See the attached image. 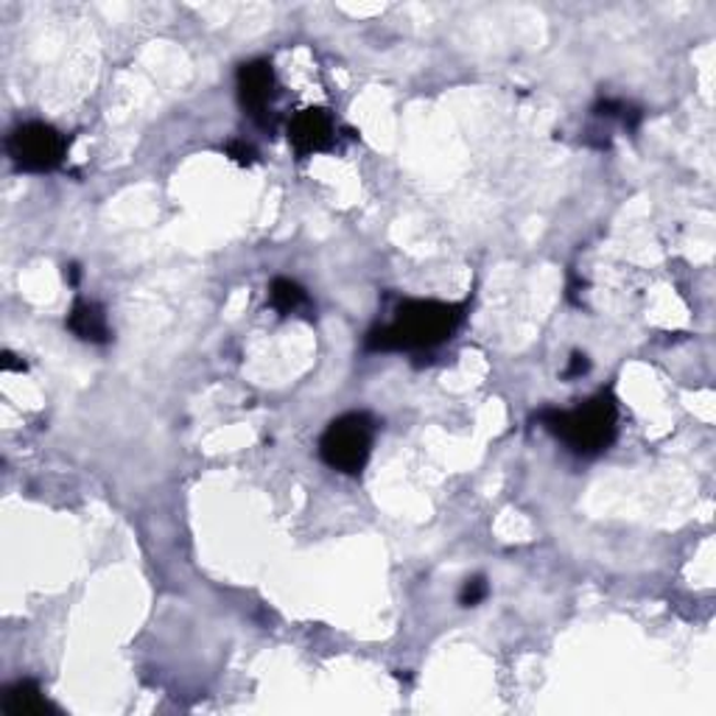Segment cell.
Listing matches in <instances>:
<instances>
[{"label": "cell", "mask_w": 716, "mask_h": 716, "mask_svg": "<svg viewBox=\"0 0 716 716\" xmlns=\"http://www.w3.org/2000/svg\"><path fill=\"white\" fill-rule=\"evenodd\" d=\"M465 320V305L443 300H403L387 325L372 327L365 347L370 353L432 350L457 334Z\"/></svg>", "instance_id": "cell-1"}, {"label": "cell", "mask_w": 716, "mask_h": 716, "mask_svg": "<svg viewBox=\"0 0 716 716\" xmlns=\"http://www.w3.org/2000/svg\"><path fill=\"white\" fill-rule=\"evenodd\" d=\"M540 426L555 434L577 457H600L618 434V406L611 392H600L577 409H544Z\"/></svg>", "instance_id": "cell-2"}, {"label": "cell", "mask_w": 716, "mask_h": 716, "mask_svg": "<svg viewBox=\"0 0 716 716\" xmlns=\"http://www.w3.org/2000/svg\"><path fill=\"white\" fill-rule=\"evenodd\" d=\"M376 421L367 412H347L327 423L320 437V459L336 473L358 476L370 462Z\"/></svg>", "instance_id": "cell-3"}, {"label": "cell", "mask_w": 716, "mask_h": 716, "mask_svg": "<svg viewBox=\"0 0 716 716\" xmlns=\"http://www.w3.org/2000/svg\"><path fill=\"white\" fill-rule=\"evenodd\" d=\"M7 152L18 171L51 174L63 166L68 141L63 132L45 121H25L9 132Z\"/></svg>", "instance_id": "cell-4"}, {"label": "cell", "mask_w": 716, "mask_h": 716, "mask_svg": "<svg viewBox=\"0 0 716 716\" xmlns=\"http://www.w3.org/2000/svg\"><path fill=\"white\" fill-rule=\"evenodd\" d=\"M235 90H238L242 110L249 118H255L258 124H266L264 115L272 107L275 96H278V76H275L272 63H266V59L244 63L235 74Z\"/></svg>", "instance_id": "cell-5"}, {"label": "cell", "mask_w": 716, "mask_h": 716, "mask_svg": "<svg viewBox=\"0 0 716 716\" xmlns=\"http://www.w3.org/2000/svg\"><path fill=\"white\" fill-rule=\"evenodd\" d=\"M336 141V124L331 112L322 107H309V110L297 112L289 124V143L300 157L320 155L327 152Z\"/></svg>", "instance_id": "cell-6"}, {"label": "cell", "mask_w": 716, "mask_h": 716, "mask_svg": "<svg viewBox=\"0 0 716 716\" xmlns=\"http://www.w3.org/2000/svg\"><path fill=\"white\" fill-rule=\"evenodd\" d=\"M68 331L76 339L90 342V345H107L112 339L104 309L93 300H76L68 314Z\"/></svg>", "instance_id": "cell-7"}, {"label": "cell", "mask_w": 716, "mask_h": 716, "mask_svg": "<svg viewBox=\"0 0 716 716\" xmlns=\"http://www.w3.org/2000/svg\"><path fill=\"white\" fill-rule=\"evenodd\" d=\"M48 708V700L34 680H18L3 692V714L9 716H37Z\"/></svg>", "instance_id": "cell-8"}, {"label": "cell", "mask_w": 716, "mask_h": 716, "mask_svg": "<svg viewBox=\"0 0 716 716\" xmlns=\"http://www.w3.org/2000/svg\"><path fill=\"white\" fill-rule=\"evenodd\" d=\"M269 300H272V309L278 314L289 316L309 305V291L291 278H275L272 286H269Z\"/></svg>", "instance_id": "cell-9"}, {"label": "cell", "mask_w": 716, "mask_h": 716, "mask_svg": "<svg viewBox=\"0 0 716 716\" xmlns=\"http://www.w3.org/2000/svg\"><path fill=\"white\" fill-rule=\"evenodd\" d=\"M488 596H490L488 580H484L482 574L470 577V580H465L462 591H459V605H462V607H476V605H482V602L488 600Z\"/></svg>", "instance_id": "cell-10"}, {"label": "cell", "mask_w": 716, "mask_h": 716, "mask_svg": "<svg viewBox=\"0 0 716 716\" xmlns=\"http://www.w3.org/2000/svg\"><path fill=\"white\" fill-rule=\"evenodd\" d=\"M227 157L230 160L238 163V166H253L255 157H258V152H255V146H249L247 141H230Z\"/></svg>", "instance_id": "cell-11"}, {"label": "cell", "mask_w": 716, "mask_h": 716, "mask_svg": "<svg viewBox=\"0 0 716 716\" xmlns=\"http://www.w3.org/2000/svg\"><path fill=\"white\" fill-rule=\"evenodd\" d=\"M588 370H591V358H588L585 353H574V356H571V361H569V367H566V372H562V376H566V378H580V376H585Z\"/></svg>", "instance_id": "cell-12"}, {"label": "cell", "mask_w": 716, "mask_h": 716, "mask_svg": "<svg viewBox=\"0 0 716 716\" xmlns=\"http://www.w3.org/2000/svg\"><path fill=\"white\" fill-rule=\"evenodd\" d=\"M3 370H25V365H18L12 353H3Z\"/></svg>", "instance_id": "cell-13"}]
</instances>
